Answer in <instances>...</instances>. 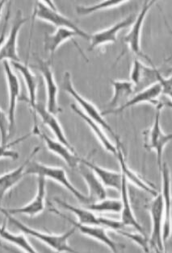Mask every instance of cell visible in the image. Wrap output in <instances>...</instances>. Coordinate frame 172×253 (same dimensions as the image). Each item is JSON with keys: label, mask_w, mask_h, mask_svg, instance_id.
Segmentation results:
<instances>
[{"label": "cell", "mask_w": 172, "mask_h": 253, "mask_svg": "<svg viewBox=\"0 0 172 253\" xmlns=\"http://www.w3.org/2000/svg\"><path fill=\"white\" fill-rule=\"evenodd\" d=\"M161 94V85L159 83H155L150 87L135 93L134 95H133V97L127 102L126 104L123 106L120 109L118 110L115 114L120 113L129 107L135 106V105L141 104V103H151L157 107L159 105L162 104L158 101V98L160 96Z\"/></svg>", "instance_id": "cell-24"}, {"label": "cell", "mask_w": 172, "mask_h": 253, "mask_svg": "<svg viewBox=\"0 0 172 253\" xmlns=\"http://www.w3.org/2000/svg\"><path fill=\"white\" fill-rule=\"evenodd\" d=\"M151 220H152V232H151L150 245L159 252H164V242L163 239V228L164 223V200L161 194L155 197L150 208Z\"/></svg>", "instance_id": "cell-7"}, {"label": "cell", "mask_w": 172, "mask_h": 253, "mask_svg": "<svg viewBox=\"0 0 172 253\" xmlns=\"http://www.w3.org/2000/svg\"><path fill=\"white\" fill-rule=\"evenodd\" d=\"M50 210H51V211L54 212L55 214L63 218L65 220L69 221L76 229L80 231L81 233L106 245L112 252L115 253H119L120 249H120L121 245L114 242V240L109 237L107 233V230L105 229V227L96 226V225L81 224L79 222L73 220L67 216H65V214H61V212H59L55 208H51Z\"/></svg>", "instance_id": "cell-8"}, {"label": "cell", "mask_w": 172, "mask_h": 253, "mask_svg": "<svg viewBox=\"0 0 172 253\" xmlns=\"http://www.w3.org/2000/svg\"><path fill=\"white\" fill-rule=\"evenodd\" d=\"M81 163L88 166L96 175V177L100 179V181L102 182L105 187L113 188V189L120 191L122 182L121 172L102 168L93 162H90L87 159H83V158H81Z\"/></svg>", "instance_id": "cell-23"}, {"label": "cell", "mask_w": 172, "mask_h": 253, "mask_svg": "<svg viewBox=\"0 0 172 253\" xmlns=\"http://www.w3.org/2000/svg\"><path fill=\"white\" fill-rule=\"evenodd\" d=\"M128 2L127 0H106L102 1L100 3L94 4L92 6H79L76 7V12L79 15H88L95 13L96 11H101L104 9H109L112 7H118Z\"/></svg>", "instance_id": "cell-31"}, {"label": "cell", "mask_w": 172, "mask_h": 253, "mask_svg": "<svg viewBox=\"0 0 172 253\" xmlns=\"http://www.w3.org/2000/svg\"><path fill=\"white\" fill-rule=\"evenodd\" d=\"M161 73L155 68L149 67L140 60H133V67L131 71V82L134 85V91H141L158 83L159 76Z\"/></svg>", "instance_id": "cell-12"}, {"label": "cell", "mask_w": 172, "mask_h": 253, "mask_svg": "<svg viewBox=\"0 0 172 253\" xmlns=\"http://www.w3.org/2000/svg\"><path fill=\"white\" fill-rule=\"evenodd\" d=\"M5 75L7 79V87L9 90V133H11L15 126V113L18 98L20 96V85L17 76L12 70L11 64L8 61H3Z\"/></svg>", "instance_id": "cell-15"}, {"label": "cell", "mask_w": 172, "mask_h": 253, "mask_svg": "<svg viewBox=\"0 0 172 253\" xmlns=\"http://www.w3.org/2000/svg\"><path fill=\"white\" fill-rule=\"evenodd\" d=\"M36 3L37 4H36L34 14H33L35 17L54 24L55 26L57 27V29L58 28H66V29H71V30L79 33L80 38L90 40V36L87 33L77 26L76 24L71 21L70 19H68L61 13H59L57 10H54V9L47 7L44 3L43 1H37Z\"/></svg>", "instance_id": "cell-6"}, {"label": "cell", "mask_w": 172, "mask_h": 253, "mask_svg": "<svg viewBox=\"0 0 172 253\" xmlns=\"http://www.w3.org/2000/svg\"><path fill=\"white\" fill-rule=\"evenodd\" d=\"M154 3H155V1H151V2L146 1L144 2L142 10L140 11L139 15L136 17L135 21L133 24L132 29H130L129 33L123 38V42L124 44L129 46L130 50L137 56L145 57L142 50H141V44H140L141 33H142L144 20L146 19L149 10L151 8Z\"/></svg>", "instance_id": "cell-13"}, {"label": "cell", "mask_w": 172, "mask_h": 253, "mask_svg": "<svg viewBox=\"0 0 172 253\" xmlns=\"http://www.w3.org/2000/svg\"><path fill=\"white\" fill-rule=\"evenodd\" d=\"M29 20L24 18L20 10L17 11L15 20L12 23L8 38L5 40L4 44L0 50V62L10 60L11 62H20V57L17 53L18 34L22 26Z\"/></svg>", "instance_id": "cell-11"}, {"label": "cell", "mask_w": 172, "mask_h": 253, "mask_svg": "<svg viewBox=\"0 0 172 253\" xmlns=\"http://www.w3.org/2000/svg\"><path fill=\"white\" fill-rule=\"evenodd\" d=\"M55 201L58 203L59 205L62 207L64 209L73 212L78 218V222L81 224L96 225V226L108 227V228L115 230L116 231L124 227V225L120 221L109 219V218H105L102 216H97L94 214L93 211L86 208H77L74 206L70 205L69 203H65V201H62L58 198H55Z\"/></svg>", "instance_id": "cell-5"}, {"label": "cell", "mask_w": 172, "mask_h": 253, "mask_svg": "<svg viewBox=\"0 0 172 253\" xmlns=\"http://www.w3.org/2000/svg\"><path fill=\"white\" fill-rule=\"evenodd\" d=\"M32 133L33 132H30L28 135L18 138L14 141L7 143V144H0V159L1 158H9L12 161L17 160L19 158V153L16 151L11 150V147L15 146V144H20V142L26 140L27 138H29L32 135Z\"/></svg>", "instance_id": "cell-32"}, {"label": "cell", "mask_w": 172, "mask_h": 253, "mask_svg": "<svg viewBox=\"0 0 172 253\" xmlns=\"http://www.w3.org/2000/svg\"><path fill=\"white\" fill-rule=\"evenodd\" d=\"M117 232L118 233L121 234L122 236H125L127 238L131 239L134 242L137 243V245H139L140 246L142 247L144 251L146 252V253L150 252V243H149L146 235L139 233V232H138V234L129 233V232H126V231H124L122 229L118 230Z\"/></svg>", "instance_id": "cell-33"}, {"label": "cell", "mask_w": 172, "mask_h": 253, "mask_svg": "<svg viewBox=\"0 0 172 253\" xmlns=\"http://www.w3.org/2000/svg\"><path fill=\"white\" fill-rule=\"evenodd\" d=\"M9 120L8 116L0 107V136H1V144L7 143V138L9 136Z\"/></svg>", "instance_id": "cell-34"}, {"label": "cell", "mask_w": 172, "mask_h": 253, "mask_svg": "<svg viewBox=\"0 0 172 253\" xmlns=\"http://www.w3.org/2000/svg\"><path fill=\"white\" fill-rule=\"evenodd\" d=\"M163 174V192L161 193L164 200V223L163 228L164 242L169 238L172 231V195H171L170 171L168 165L164 163L162 166Z\"/></svg>", "instance_id": "cell-17"}, {"label": "cell", "mask_w": 172, "mask_h": 253, "mask_svg": "<svg viewBox=\"0 0 172 253\" xmlns=\"http://www.w3.org/2000/svg\"><path fill=\"white\" fill-rule=\"evenodd\" d=\"M120 199H102L101 201L87 204V209L95 212H109V213H120L121 211Z\"/></svg>", "instance_id": "cell-30"}, {"label": "cell", "mask_w": 172, "mask_h": 253, "mask_svg": "<svg viewBox=\"0 0 172 253\" xmlns=\"http://www.w3.org/2000/svg\"><path fill=\"white\" fill-rule=\"evenodd\" d=\"M116 157L118 158L119 163H120V169H121V173L124 175V177L126 178L127 181H130L133 185H135L137 187L140 188L141 190L146 191V193L151 194L153 196H157V190H155L154 186L151 184L146 183L137 172L132 170L127 165L125 160H124V153L122 149L117 147V154Z\"/></svg>", "instance_id": "cell-25"}, {"label": "cell", "mask_w": 172, "mask_h": 253, "mask_svg": "<svg viewBox=\"0 0 172 253\" xmlns=\"http://www.w3.org/2000/svg\"><path fill=\"white\" fill-rule=\"evenodd\" d=\"M11 4H9L8 9H7V13L5 17L4 24H3V28H2V32L0 34V50L2 48V45L4 44L5 40H6V34H7V25H8L9 18H10V14H11Z\"/></svg>", "instance_id": "cell-36"}, {"label": "cell", "mask_w": 172, "mask_h": 253, "mask_svg": "<svg viewBox=\"0 0 172 253\" xmlns=\"http://www.w3.org/2000/svg\"><path fill=\"white\" fill-rule=\"evenodd\" d=\"M2 214L6 216L7 219H8L10 223L17 227L18 229L21 231L22 233L27 236H33L34 238L42 241L45 245H48L50 248L57 252V253H76L74 249L69 245L68 240L70 236L75 232L76 228L73 227L71 229L66 231L65 233L61 234V235H55V234L44 233L38 230L33 229L32 227L26 226L24 223L18 220L13 215L7 214L4 211H0Z\"/></svg>", "instance_id": "cell-1"}, {"label": "cell", "mask_w": 172, "mask_h": 253, "mask_svg": "<svg viewBox=\"0 0 172 253\" xmlns=\"http://www.w3.org/2000/svg\"><path fill=\"white\" fill-rule=\"evenodd\" d=\"M70 108L74 111L80 118L83 119L87 125L89 126L90 128L92 129L93 131L94 135H96V137L98 139L99 141L101 142L103 147L105 148L108 152L113 153L114 155L116 156L117 154V147L113 143L111 140H109L108 135L105 133L104 129L101 127V125H99L97 123L95 122L92 119L87 117L85 114L83 113V111L77 107L75 104L70 105Z\"/></svg>", "instance_id": "cell-26"}, {"label": "cell", "mask_w": 172, "mask_h": 253, "mask_svg": "<svg viewBox=\"0 0 172 253\" xmlns=\"http://www.w3.org/2000/svg\"><path fill=\"white\" fill-rule=\"evenodd\" d=\"M37 135L41 136L46 142V146L49 150L55 153V155L58 156L63 160L64 162L68 165L70 168H76L80 164L81 158L76 155V153L72 152L67 147L61 144L58 140H53L52 138L49 137L45 133L40 132Z\"/></svg>", "instance_id": "cell-22"}, {"label": "cell", "mask_w": 172, "mask_h": 253, "mask_svg": "<svg viewBox=\"0 0 172 253\" xmlns=\"http://www.w3.org/2000/svg\"><path fill=\"white\" fill-rule=\"evenodd\" d=\"M0 238L7 241L9 244L15 245L19 249H21L24 253H37L38 252L36 250L29 240H27L24 233L14 234L11 233L7 229L6 222L4 221L3 224L0 226Z\"/></svg>", "instance_id": "cell-29"}, {"label": "cell", "mask_w": 172, "mask_h": 253, "mask_svg": "<svg viewBox=\"0 0 172 253\" xmlns=\"http://www.w3.org/2000/svg\"><path fill=\"white\" fill-rule=\"evenodd\" d=\"M158 83L160 84L162 88V94H164L168 98H172V77L170 78H164L163 75L160 74L158 79Z\"/></svg>", "instance_id": "cell-35"}, {"label": "cell", "mask_w": 172, "mask_h": 253, "mask_svg": "<svg viewBox=\"0 0 172 253\" xmlns=\"http://www.w3.org/2000/svg\"><path fill=\"white\" fill-rule=\"evenodd\" d=\"M37 192L34 199L27 205L20 208H3L0 206V211H4L7 214H26L30 217L38 215L43 212L46 207V178L43 176H38L37 181Z\"/></svg>", "instance_id": "cell-9"}, {"label": "cell", "mask_w": 172, "mask_h": 253, "mask_svg": "<svg viewBox=\"0 0 172 253\" xmlns=\"http://www.w3.org/2000/svg\"><path fill=\"white\" fill-rule=\"evenodd\" d=\"M122 174V173H121ZM120 201H121V218L120 222L123 223L124 227L129 226V227L135 228L139 233L146 235L145 230L142 227V225L137 222L134 213H133V209L131 207L130 198H129V187H128V181L126 178L124 177V175L122 174V182L121 187H120Z\"/></svg>", "instance_id": "cell-18"}, {"label": "cell", "mask_w": 172, "mask_h": 253, "mask_svg": "<svg viewBox=\"0 0 172 253\" xmlns=\"http://www.w3.org/2000/svg\"><path fill=\"white\" fill-rule=\"evenodd\" d=\"M164 107V104L157 106L156 115H155V121L153 124L152 127L146 131V143L145 148L147 150H155L157 157V164L159 166V171L161 172L163 166V153L166 145L172 141V134H166L162 130L160 125V116L161 110Z\"/></svg>", "instance_id": "cell-4"}, {"label": "cell", "mask_w": 172, "mask_h": 253, "mask_svg": "<svg viewBox=\"0 0 172 253\" xmlns=\"http://www.w3.org/2000/svg\"><path fill=\"white\" fill-rule=\"evenodd\" d=\"M37 69L42 73L44 81L46 83V87L47 89V110L48 112L54 115L61 112V109L57 103V84L55 82V75L53 72L51 63L50 61L45 60H37Z\"/></svg>", "instance_id": "cell-10"}, {"label": "cell", "mask_w": 172, "mask_h": 253, "mask_svg": "<svg viewBox=\"0 0 172 253\" xmlns=\"http://www.w3.org/2000/svg\"><path fill=\"white\" fill-rule=\"evenodd\" d=\"M136 20V16L134 15H130L124 20H121L117 24H114V26L110 27L109 29L98 32L92 36H90L89 50H93L94 48L104 44H110L116 42L117 33L121 29H126L134 23Z\"/></svg>", "instance_id": "cell-16"}, {"label": "cell", "mask_w": 172, "mask_h": 253, "mask_svg": "<svg viewBox=\"0 0 172 253\" xmlns=\"http://www.w3.org/2000/svg\"><path fill=\"white\" fill-rule=\"evenodd\" d=\"M62 86H63L64 90L67 92L68 94H70L78 102L79 106L82 107L81 110L83 111V113L85 114L87 117H89L95 122L97 123L99 125H101V127L104 130L111 134L112 136L115 139L116 147H119V148L122 149V144L120 139H119V136L115 133V131L113 130L112 126L106 122L102 113L99 111L98 108L93 103L87 100L83 96H81L80 94L77 92L76 89H74L73 83H72L71 75L69 72H65V75H64Z\"/></svg>", "instance_id": "cell-3"}, {"label": "cell", "mask_w": 172, "mask_h": 253, "mask_svg": "<svg viewBox=\"0 0 172 253\" xmlns=\"http://www.w3.org/2000/svg\"><path fill=\"white\" fill-rule=\"evenodd\" d=\"M14 69L19 71L24 78L29 92V103L30 107L34 109L37 105V83L35 75H33L29 68V64H21L20 62H12Z\"/></svg>", "instance_id": "cell-28"}, {"label": "cell", "mask_w": 172, "mask_h": 253, "mask_svg": "<svg viewBox=\"0 0 172 253\" xmlns=\"http://www.w3.org/2000/svg\"><path fill=\"white\" fill-rule=\"evenodd\" d=\"M112 84L114 85V97L108 105L107 111L102 112L103 116L108 114H115L135 94L134 85L131 81L113 80Z\"/></svg>", "instance_id": "cell-14"}, {"label": "cell", "mask_w": 172, "mask_h": 253, "mask_svg": "<svg viewBox=\"0 0 172 253\" xmlns=\"http://www.w3.org/2000/svg\"><path fill=\"white\" fill-rule=\"evenodd\" d=\"M28 174L43 176L46 178L51 179V180L57 181V183L69 190L81 203H84L86 205L89 203L87 196L84 195L83 193H81L80 190L74 187L73 184L69 181L66 172L62 168L46 166V165L33 161L32 159L28 163L26 168H25V175Z\"/></svg>", "instance_id": "cell-2"}, {"label": "cell", "mask_w": 172, "mask_h": 253, "mask_svg": "<svg viewBox=\"0 0 172 253\" xmlns=\"http://www.w3.org/2000/svg\"><path fill=\"white\" fill-rule=\"evenodd\" d=\"M40 149H41L40 147H36L31 153V155L24 162V164H22L20 167L15 169V170L11 171V172L0 176V205H1L5 194H7L9 190H11L14 186H16L23 179L25 175V168H26L27 165L31 160L33 159V157L37 155V153L39 152Z\"/></svg>", "instance_id": "cell-19"}, {"label": "cell", "mask_w": 172, "mask_h": 253, "mask_svg": "<svg viewBox=\"0 0 172 253\" xmlns=\"http://www.w3.org/2000/svg\"><path fill=\"white\" fill-rule=\"evenodd\" d=\"M4 3L5 1H3V0L0 2V17H1V15H2V9H3V7H4Z\"/></svg>", "instance_id": "cell-37"}, {"label": "cell", "mask_w": 172, "mask_h": 253, "mask_svg": "<svg viewBox=\"0 0 172 253\" xmlns=\"http://www.w3.org/2000/svg\"><path fill=\"white\" fill-rule=\"evenodd\" d=\"M33 110L42 118L44 125L48 126L49 128L51 129V131L54 132L57 140L61 142V144H63L64 145L67 147L68 149H70L72 152L75 153L74 147L72 146L70 142L68 141L67 138L64 133L63 129L61 127L60 123H59L57 119L55 117V115L48 112L46 106L42 104V103H37L35 108Z\"/></svg>", "instance_id": "cell-21"}, {"label": "cell", "mask_w": 172, "mask_h": 253, "mask_svg": "<svg viewBox=\"0 0 172 253\" xmlns=\"http://www.w3.org/2000/svg\"><path fill=\"white\" fill-rule=\"evenodd\" d=\"M75 37H79V33L66 28H58L53 34H45L44 48L46 52H49L51 55H54L59 46H61L68 40L72 39Z\"/></svg>", "instance_id": "cell-27"}, {"label": "cell", "mask_w": 172, "mask_h": 253, "mask_svg": "<svg viewBox=\"0 0 172 253\" xmlns=\"http://www.w3.org/2000/svg\"><path fill=\"white\" fill-rule=\"evenodd\" d=\"M78 167L79 168L81 175L85 180L89 190V195L87 196L89 203L101 201L102 199H106L107 193L105 190V186L100 181V179L96 177L93 171L88 166L81 162Z\"/></svg>", "instance_id": "cell-20"}]
</instances>
